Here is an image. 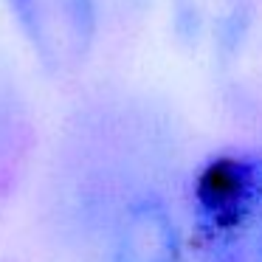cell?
Here are the masks:
<instances>
[{"mask_svg": "<svg viewBox=\"0 0 262 262\" xmlns=\"http://www.w3.org/2000/svg\"><path fill=\"white\" fill-rule=\"evenodd\" d=\"M192 262H262V149H217L183 183Z\"/></svg>", "mask_w": 262, "mask_h": 262, "instance_id": "1", "label": "cell"}, {"mask_svg": "<svg viewBox=\"0 0 262 262\" xmlns=\"http://www.w3.org/2000/svg\"><path fill=\"white\" fill-rule=\"evenodd\" d=\"M12 20L40 68L74 76L91 62L99 40V0H6Z\"/></svg>", "mask_w": 262, "mask_h": 262, "instance_id": "2", "label": "cell"}, {"mask_svg": "<svg viewBox=\"0 0 262 262\" xmlns=\"http://www.w3.org/2000/svg\"><path fill=\"white\" fill-rule=\"evenodd\" d=\"M107 262H192L183 220L166 192L127 200L104 234Z\"/></svg>", "mask_w": 262, "mask_h": 262, "instance_id": "3", "label": "cell"}, {"mask_svg": "<svg viewBox=\"0 0 262 262\" xmlns=\"http://www.w3.org/2000/svg\"><path fill=\"white\" fill-rule=\"evenodd\" d=\"M262 0H169L175 40L206 65L234 62L259 17Z\"/></svg>", "mask_w": 262, "mask_h": 262, "instance_id": "4", "label": "cell"}]
</instances>
